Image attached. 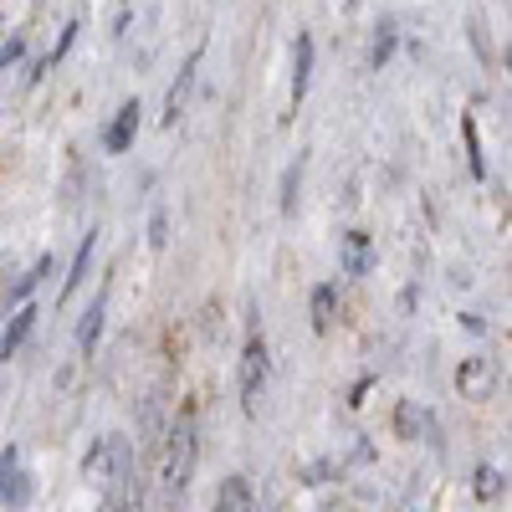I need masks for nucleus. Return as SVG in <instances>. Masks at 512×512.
I'll return each mask as SVG.
<instances>
[{
	"label": "nucleus",
	"mask_w": 512,
	"mask_h": 512,
	"mask_svg": "<svg viewBox=\"0 0 512 512\" xmlns=\"http://www.w3.org/2000/svg\"><path fill=\"white\" fill-rule=\"evenodd\" d=\"M82 477H88V487H98L103 512H134L139 507V466H134V451H128L123 436H103L88 451V461H82Z\"/></svg>",
	"instance_id": "obj_1"
},
{
	"label": "nucleus",
	"mask_w": 512,
	"mask_h": 512,
	"mask_svg": "<svg viewBox=\"0 0 512 512\" xmlns=\"http://www.w3.org/2000/svg\"><path fill=\"white\" fill-rule=\"evenodd\" d=\"M195 456H200V431H195V410H180L169 425V446H164V492L169 502H180L190 477H195Z\"/></svg>",
	"instance_id": "obj_2"
},
{
	"label": "nucleus",
	"mask_w": 512,
	"mask_h": 512,
	"mask_svg": "<svg viewBox=\"0 0 512 512\" xmlns=\"http://www.w3.org/2000/svg\"><path fill=\"white\" fill-rule=\"evenodd\" d=\"M200 62H205V47H195L185 57V67L175 72V82H169V93H164V128H175L190 108V93H195V82H200Z\"/></svg>",
	"instance_id": "obj_3"
},
{
	"label": "nucleus",
	"mask_w": 512,
	"mask_h": 512,
	"mask_svg": "<svg viewBox=\"0 0 512 512\" xmlns=\"http://www.w3.org/2000/svg\"><path fill=\"white\" fill-rule=\"evenodd\" d=\"M262 390H267V344H262V333H251L246 349H241V400H246V410H256Z\"/></svg>",
	"instance_id": "obj_4"
},
{
	"label": "nucleus",
	"mask_w": 512,
	"mask_h": 512,
	"mask_svg": "<svg viewBox=\"0 0 512 512\" xmlns=\"http://www.w3.org/2000/svg\"><path fill=\"white\" fill-rule=\"evenodd\" d=\"M139 123H144V103L128 98V103L113 113V123L103 128V149H108V154H128V149H134V139H139Z\"/></svg>",
	"instance_id": "obj_5"
},
{
	"label": "nucleus",
	"mask_w": 512,
	"mask_h": 512,
	"mask_svg": "<svg viewBox=\"0 0 512 512\" xmlns=\"http://www.w3.org/2000/svg\"><path fill=\"white\" fill-rule=\"evenodd\" d=\"M456 390H461V400H492V390H497V369H492V359H461V369H456Z\"/></svg>",
	"instance_id": "obj_6"
},
{
	"label": "nucleus",
	"mask_w": 512,
	"mask_h": 512,
	"mask_svg": "<svg viewBox=\"0 0 512 512\" xmlns=\"http://www.w3.org/2000/svg\"><path fill=\"white\" fill-rule=\"evenodd\" d=\"M31 502V477L21 472V456L16 446L0 451V507H26Z\"/></svg>",
	"instance_id": "obj_7"
},
{
	"label": "nucleus",
	"mask_w": 512,
	"mask_h": 512,
	"mask_svg": "<svg viewBox=\"0 0 512 512\" xmlns=\"http://www.w3.org/2000/svg\"><path fill=\"white\" fill-rule=\"evenodd\" d=\"M313 57H318L313 36H308V31H297V47H292V113H297V103L308 98V82H313Z\"/></svg>",
	"instance_id": "obj_8"
},
{
	"label": "nucleus",
	"mask_w": 512,
	"mask_h": 512,
	"mask_svg": "<svg viewBox=\"0 0 512 512\" xmlns=\"http://www.w3.org/2000/svg\"><path fill=\"white\" fill-rule=\"evenodd\" d=\"M103 318H108V287H98V292H93V308L82 313V328H77V349H82V359H93V354H98Z\"/></svg>",
	"instance_id": "obj_9"
},
{
	"label": "nucleus",
	"mask_w": 512,
	"mask_h": 512,
	"mask_svg": "<svg viewBox=\"0 0 512 512\" xmlns=\"http://www.w3.org/2000/svg\"><path fill=\"white\" fill-rule=\"evenodd\" d=\"M338 267H344V277H369L374 246H369L364 231H349V236H344V246H338Z\"/></svg>",
	"instance_id": "obj_10"
},
{
	"label": "nucleus",
	"mask_w": 512,
	"mask_h": 512,
	"mask_svg": "<svg viewBox=\"0 0 512 512\" xmlns=\"http://www.w3.org/2000/svg\"><path fill=\"white\" fill-rule=\"evenodd\" d=\"M36 303H16V313H11V323H6V333H0V359H11L21 344H26V333L36 328Z\"/></svg>",
	"instance_id": "obj_11"
},
{
	"label": "nucleus",
	"mask_w": 512,
	"mask_h": 512,
	"mask_svg": "<svg viewBox=\"0 0 512 512\" xmlns=\"http://www.w3.org/2000/svg\"><path fill=\"white\" fill-rule=\"evenodd\" d=\"M93 251H98V231H88V236H82V246H77V256H72V267H67V277H62V303H67V297H72L82 282H88Z\"/></svg>",
	"instance_id": "obj_12"
},
{
	"label": "nucleus",
	"mask_w": 512,
	"mask_h": 512,
	"mask_svg": "<svg viewBox=\"0 0 512 512\" xmlns=\"http://www.w3.org/2000/svg\"><path fill=\"white\" fill-rule=\"evenodd\" d=\"M210 512H256V502H251V482H246V477H226L221 492H216V507H210Z\"/></svg>",
	"instance_id": "obj_13"
},
{
	"label": "nucleus",
	"mask_w": 512,
	"mask_h": 512,
	"mask_svg": "<svg viewBox=\"0 0 512 512\" xmlns=\"http://www.w3.org/2000/svg\"><path fill=\"white\" fill-rule=\"evenodd\" d=\"M395 431H400V441H420V431H431V415L420 410V400L395 405Z\"/></svg>",
	"instance_id": "obj_14"
},
{
	"label": "nucleus",
	"mask_w": 512,
	"mask_h": 512,
	"mask_svg": "<svg viewBox=\"0 0 512 512\" xmlns=\"http://www.w3.org/2000/svg\"><path fill=\"white\" fill-rule=\"evenodd\" d=\"M333 318H338V287H333V282H318V287H313V328L328 333Z\"/></svg>",
	"instance_id": "obj_15"
},
{
	"label": "nucleus",
	"mask_w": 512,
	"mask_h": 512,
	"mask_svg": "<svg viewBox=\"0 0 512 512\" xmlns=\"http://www.w3.org/2000/svg\"><path fill=\"white\" fill-rule=\"evenodd\" d=\"M461 139H466V164H472V175L487 180V154H482V134H477L472 113H461Z\"/></svg>",
	"instance_id": "obj_16"
},
{
	"label": "nucleus",
	"mask_w": 512,
	"mask_h": 512,
	"mask_svg": "<svg viewBox=\"0 0 512 512\" xmlns=\"http://www.w3.org/2000/svg\"><path fill=\"white\" fill-rule=\"evenodd\" d=\"M395 47H400V26L384 16V21H379V36H374V52H369V67H374V72H379V67H390Z\"/></svg>",
	"instance_id": "obj_17"
},
{
	"label": "nucleus",
	"mask_w": 512,
	"mask_h": 512,
	"mask_svg": "<svg viewBox=\"0 0 512 512\" xmlns=\"http://www.w3.org/2000/svg\"><path fill=\"white\" fill-rule=\"evenodd\" d=\"M77 31H82V26H77V21H67V26H62V36H57V47H52V57H47V62H36V67L26 72V82H41V72H52V67H57V62H62V57L72 52Z\"/></svg>",
	"instance_id": "obj_18"
},
{
	"label": "nucleus",
	"mask_w": 512,
	"mask_h": 512,
	"mask_svg": "<svg viewBox=\"0 0 512 512\" xmlns=\"http://www.w3.org/2000/svg\"><path fill=\"white\" fill-rule=\"evenodd\" d=\"M52 272V256H36V262H31V272L26 277H16V287H11V297H6V303H26V297L41 287V277H47Z\"/></svg>",
	"instance_id": "obj_19"
},
{
	"label": "nucleus",
	"mask_w": 512,
	"mask_h": 512,
	"mask_svg": "<svg viewBox=\"0 0 512 512\" xmlns=\"http://www.w3.org/2000/svg\"><path fill=\"white\" fill-rule=\"evenodd\" d=\"M303 164H308V159L297 154V159L287 164V175H282V200H277V205H282V216H292V210H297V190H303Z\"/></svg>",
	"instance_id": "obj_20"
},
{
	"label": "nucleus",
	"mask_w": 512,
	"mask_h": 512,
	"mask_svg": "<svg viewBox=\"0 0 512 512\" xmlns=\"http://www.w3.org/2000/svg\"><path fill=\"white\" fill-rule=\"evenodd\" d=\"M502 492H507V477L497 472V466H477V497L482 502H497Z\"/></svg>",
	"instance_id": "obj_21"
},
{
	"label": "nucleus",
	"mask_w": 512,
	"mask_h": 512,
	"mask_svg": "<svg viewBox=\"0 0 512 512\" xmlns=\"http://www.w3.org/2000/svg\"><path fill=\"white\" fill-rule=\"evenodd\" d=\"M26 57V36L16 31V36H0V67H16Z\"/></svg>",
	"instance_id": "obj_22"
},
{
	"label": "nucleus",
	"mask_w": 512,
	"mask_h": 512,
	"mask_svg": "<svg viewBox=\"0 0 512 512\" xmlns=\"http://www.w3.org/2000/svg\"><path fill=\"white\" fill-rule=\"evenodd\" d=\"M164 241H169V221H164V205H154V216H149V246L164 251Z\"/></svg>",
	"instance_id": "obj_23"
},
{
	"label": "nucleus",
	"mask_w": 512,
	"mask_h": 512,
	"mask_svg": "<svg viewBox=\"0 0 512 512\" xmlns=\"http://www.w3.org/2000/svg\"><path fill=\"white\" fill-rule=\"evenodd\" d=\"M0 36H6V21H0Z\"/></svg>",
	"instance_id": "obj_24"
}]
</instances>
